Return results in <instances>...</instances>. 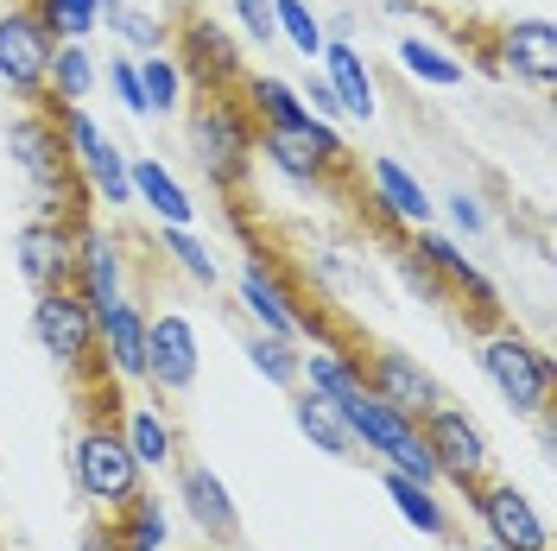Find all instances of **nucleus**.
<instances>
[{"instance_id":"nucleus-1","label":"nucleus","mask_w":557,"mask_h":551,"mask_svg":"<svg viewBox=\"0 0 557 551\" xmlns=\"http://www.w3.org/2000/svg\"><path fill=\"white\" fill-rule=\"evenodd\" d=\"M7 159H13V172L26 177L38 222H70V229H83V222L96 216V197H89L83 172L70 166V146H64L58 121H51L45 108H20V114L7 121Z\"/></svg>"},{"instance_id":"nucleus-2","label":"nucleus","mask_w":557,"mask_h":551,"mask_svg":"<svg viewBox=\"0 0 557 551\" xmlns=\"http://www.w3.org/2000/svg\"><path fill=\"white\" fill-rule=\"evenodd\" d=\"M184 139H190V159L197 172L222 191V197H242L247 177H253V114H247L242 89H203L190 114H184Z\"/></svg>"},{"instance_id":"nucleus-3","label":"nucleus","mask_w":557,"mask_h":551,"mask_svg":"<svg viewBox=\"0 0 557 551\" xmlns=\"http://www.w3.org/2000/svg\"><path fill=\"white\" fill-rule=\"evenodd\" d=\"M475 362H482L487 387L500 393V406H507L513 418H545V413H552V393H557L552 355H545V343L520 336L507 317L482 330V348H475Z\"/></svg>"},{"instance_id":"nucleus-4","label":"nucleus","mask_w":557,"mask_h":551,"mask_svg":"<svg viewBox=\"0 0 557 551\" xmlns=\"http://www.w3.org/2000/svg\"><path fill=\"white\" fill-rule=\"evenodd\" d=\"M70 476H76V494L96 501L102 514H121L134 494H146V469L134 463L114 418H83V431L70 438Z\"/></svg>"},{"instance_id":"nucleus-5","label":"nucleus","mask_w":557,"mask_h":551,"mask_svg":"<svg viewBox=\"0 0 557 551\" xmlns=\"http://www.w3.org/2000/svg\"><path fill=\"white\" fill-rule=\"evenodd\" d=\"M235 305H242L247 323H253V330H267V336H292V343L317 336V343H330L323 317L298 298V285L278 273V260H273V254H260V247L247 254L242 273H235Z\"/></svg>"},{"instance_id":"nucleus-6","label":"nucleus","mask_w":557,"mask_h":551,"mask_svg":"<svg viewBox=\"0 0 557 551\" xmlns=\"http://www.w3.org/2000/svg\"><path fill=\"white\" fill-rule=\"evenodd\" d=\"M33 343L64 368L76 387L102 375V343H96V310L83 305V292H33Z\"/></svg>"},{"instance_id":"nucleus-7","label":"nucleus","mask_w":557,"mask_h":551,"mask_svg":"<svg viewBox=\"0 0 557 551\" xmlns=\"http://www.w3.org/2000/svg\"><path fill=\"white\" fill-rule=\"evenodd\" d=\"M45 114L58 121V134H64L70 146V166L83 172V184H89V197L108 209H127L134 204V184H127V152L108 139V127L89 114V108L76 102H45Z\"/></svg>"},{"instance_id":"nucleus-8","label":"nucleus","mask_w":557,"mask_h":551,"mask_svg":"<svg viewBox=\"0 0 557 551\" xmlns=\"http://www.w3.org/2000/svg\"><path fill=\"white\" fill-rule=\"evenodd\" d=\"M418 438H424L431 463H437V482H450V488H475L487 469H494L487 431H482L469 413H462L456 400H437L431 413L418 418Z\"/></svg>"},{"instance_id":"nucleus-9","label":"nucleus","mask_w":557,"mask_h":551,"mask_svg":"<svg viewBox=\"0 0 557 551\" xmlns=\"http://www.w3.org/2000/svg\"><path fill=\"white\" fill-rule=\"evenodd\" d=\"M355 362H361V387L381 400V406H393L399 418H424L437 400H444V387H437V375L418 362V355H406V348L393 343H355Z\"/></svg>"},{"instance_id":"nucleus-10","label":"nucleus","mask_w":557,"mask_h":551,"mask_svg":"<svg viewBox=\"0 0 557 551\" xmlns=\"http://www.w3.org/2000/svg\"><path fill=\"white\" fill-rule=\"evenodd\" d=\"M462 501H469V514L482 519L487 546H500V551H552L545 514L532 507V494H525V488L482 476L475 488H462Z\"/></svg>"},{"instance_id":"nucleus-11","label":"nucleus","mask_w":557,"mask_h":551,"mask_svg":"<svg viewBox=\"0 0 557 551\" xmlns=\"http://www.w3.org/2000/svg\"><path fill=\"white\" fill-rule=\"evenodd\" d=\"M172 58H177V70H184V83H197V96H203V89H242V76H247L242 45L222 33L209 13H184V20H177Z\"/></svg>"},{"instance_id":"nucleus-12","label":"nucleus","mask_w":557,"mask_h":551,"mask_svg":"<svg viewBox=\"0 0 557 551\" xmlns=\"http://www.w3.org/2000/svg\"><path fill=\"white\" fill-rule=\"evenodd\" d=\"M51 51H58V38L38 26L33 7H0V83H7L13 102L33 108L38 96H45Z\"/></svg>"},{"instance_id":"nucleus-13","label":"nucleus","mask_w":557,"mask_h":551,"mask_svg":"<svg viewBox=\"0 0 557 551\" xmlns=\"http://www.w3.org/2000/svg\"><path fill=\"white\" fill-rule=\"evenodd\" d=\"M406 247H412V254L437 279H444V292H450V298H462V305H469V317H475V323H500V292H494V279H487L469 254H462V242H456V235H437V229H406Z\"/></svg>"},{"instance_id":"nucleus-14","label":"nucleus","mask_w":557,"mask_h":551,"mask_svg":"<svg viewBox=\"0 0 557 551\" xmlns=\"http://www.w3.org/2000/svg\"><path fill=\"white\" fill-rule=\"evenodd\" d=\"M203 368V343L197 323L184 310H146V387L159 393H184Z\"/></svg>"},{"instance_id":"nucleus-15","label":"nucleus","mask_w":557,"mask_h":551,"mask_svg":"<svg viewBox=\"0 0 557 551\" xmlns=\"http://www.w3.org/2000/svg\"><path fill=\"white\" fill-rule=\"evenodd\" d=\"M487 51H494L487 64L500 70V76L532 83L539 96H552V83H557V33H552V20H507V26H494Z\"/></svg>"},{"instance_id":"nucleus-16","label":"nucleus","mask_w":557,"mask_h":551,"mask_svg":"<svg viewBox=\"0 0 557 551\" xmlns=\"http://www.w3.org/2000/svg\"><path fill=\"white\" fill-rule=\"evenodd\" d=\"M13 260H20V279L33 292H64V285H76V229L33 216L13 242Z\"/></svg>"},{"instance_id":"nucleus-17","label":"nucleus","mask_w":557,"mask_h":551,"mask_svg":"<svg viewBox=\"0 0 557 551\" xmlns=\"http://www.w3.org/2000/svg\"><path fill=\"white\" fill-rule=\"evenodd\" d=\"M96 343H102V375L114 387H139L146 380V305L114 298L96 310Z\"/></svg>"},{"instance_id":"nucleus-18","label":"nucleus","mask_w":557,"mask_h":551,"mask_svg":"<svg viewBox=\"0 0 557 551\" xmlns=\"http://www.w3.org/2000/svg\"><path fill=\"white\" fill-rule=\"evenodd\" d=\"M177 507L190 514V526L203 532L209 546H235V539H242L235 494H228V482H222L209 463H184V469H177Z\"/></svg>"},{"instance_id":"nucleus-19","label":"nucleus","mask_w":557,"mask_h":551,"mask_svg":"<svg viewBox=\"0 0 557 551\" xmlns=\"http://www.w3.org/2000/svg\"><path fill=\"white\" fill-rule=\"evenodd\" d=\"M76 292H83L89 310L127 298V254H121V235H108L96 216L76 229Z\"/></svg>"},{"instance_id":"nucleus-20","label":"nucleus","mask_w":557,"mask_h":551,"mask_svg":"<svg viewBox=\"0 0 557 551\" xmlns=\"http://www.w3.org/2000/svg\"><path fill=\"white\" fill-rule=\"evenodd\" d=\"M368 204L381 209L386 229H399V235H406V229H431L437 197H431V191H424L399 159H386V152H381V159H368Z\"/></svg>"},{"instance_id":"nucleus-21","label":"nucleus","mask_w":557,"mask_h":551,"mask_svg":"<svg viewBox=\"0 0 557 551\" xmlns=\"http://www.w3.org/2000/svg\"><path fill=\"white\" fill-rule=\"evenodd\" d=\"M317 64H323V83H330V96H336V108H343L348 121H374L381 114V83H374V70L361 58V45L330 38L317 51Z\"/></svg>"},{"instance_id":"nucleus-22","label":"nucleus","mask_w":557,"mask_h":551,"mask_svg":"<svg viewBox=\"0 0 557 551\" xmlns=\"http://www.w3.org/2000/svg\"><path fill=\"white\" fill-rule=\"evenodd\" d=\"M127 184H134V204L159 229H197V197L177 184V172L165 159H127Z\"/></svg>"},{"instance_id":"nucleus-23","label":"nucleus","mask_w":557,"mask_h":551,"mask_svg":"<svg viewBox=\"0 0 557 551\" xmlns=\"http://www.w3.org/2000/svg\"><path fill=\"white\" fill-rule=\"evenodd\" d=\"M102 89V64H96V51H89V38H64L58 51H51V70H45V96H38L33 108L45 102H89Z\"/></svg>"},{"instance_id":"nucleus-24","label":"nucleus","mask_w":557,"mask_h":551,"mask_svg":"<svg viewBox=\"0 0 557 551\" xmlns=\"http://www.w3.org/2000/svg\"><path fill=\"white\" fill-rule=\"evenodd\" d=\"M121 438H127L139 469H172L177 463V431L152 400H127V406H121Z\"/></svg>"},{"instance_id":"nucleus-25","label":"nucleus","mask_w":557,"mask_h":551,"mask_svg":"<svg viewBox=\"0 0 557 551\" xmlns=\"http://www.w3.org/2000/svg\"><path fill=\"white\" fill-rule=\"evenodd\" d=\"M242 102H247V114H253V127H305V121H311L305 96H298L285 76H273V70H247Z\"/></svg>"},{"instance_id":"nucleus-26","label":"nucleus","mask_w":557,"mask_h":551,"mask_svg":"<svg viewBox=\"0 0 557 551\" xmlns=\"http://www.w3.org/2000/svg\"><path fill=\"white\" fill-rule=\"evenodd\" d=\"M386 501H393V507H399V519H406L412 532H424V539H450V532H456L450 507L431 494V482H412V476L386 469Z\"/></svg>"},{"instance_id":"nucleus-27","label":"nucleus","mask_w":557,"mask_h":551,"mask_svg":"<svg viewBox=\"0 0 557 551\" xmlns=\"http://www.w3.org/2000/svg\"><path fill=\"white\" fill-rule=\"evenodd\" d=\"M393 51H399V70H406L412 83H424V89H462V83H469V64L456 58L450 45H437V38L412 33V38H399Z\"/></svg>"},{"instance_id":"nucleus-28","label":"nucleus","mask_w":557,"mask_h":551,"mask_svg":"<svg viewBox=\"0 0 557 551\" xmlns=\"http://www.w3.org/2000/svg\"><path fill=\"white\" fill-rule=\"evenodd\" d=\"M292 425H298L323 456H336V463H355V456H361V444L348 438V425L336 418V406L317 400V393H305V387H298V400H292Z\"/></svg>"},{"instance_id":"nucleus-29","label":"nucleus","mask_w":557,"mask_h":551,"mask_svg":"<svg viewBox=\"0 0 557 551\" xmlns=\"http://www.w3.org/2000/svg\"><path fill=\"white\" fill-rule=\"evenodd\" d=\"M159 254H165L177 273L190 279V285H203V292H215V285H222V260L209 254V242L197 235V229H159Z\"/></svg>"},{"instance_id":"nucleus-30","label":"nucleus","mask_w":557,"mask_h":551,"mask_svg":"<svg viewBox=\"0 0 557 551\" xmlns=\"http://www.w3.org/2000/svg\"><path fill=\"white\" fill-rule=\"evenodd\" d=\"M102 20H108V33L127 38L139 58H146V51H172V26H165L159 13L134 7V0H102Z\"/></svg>"},{"instance_id":"nucleus-31","label":"nucleus","mask_w":557,"mask_h":551,"mask_svg":"<svg viewBox=\"0 0 557 551\" xmlns=\"http://www.w3.org/2000/svg\"><path fill=\"white\" fill-rule=\"evenodd\" d=\"M273 38H285L305 64H317V51L330 45L323 38V13H317L311 0H273Z\"/></svg>"},{"instance_id":"nucleus-32","label":"nucleus","mask_w":557,"mask_h":551,"mask_svg":"<svg viewBox=\"0 0 557 551\" xmlns=\"http://www.w3.org/2000/svg\"><path fill=\"white\" fill-rule=\"evenodd\" d=\"M134 70H139V89H146L152 114H177L184 108V70H177L172 51H146V58H134Z\"/></svg>"},{"instance_id":"nucleus-33","label":"nucleus","mask_w":557,"mask_h":551,"mask_svg":"<svg viewBox=\"0 0 557 551\" xmlns=\"http://www.w3.org/2000/svg\"><path fill=\"white\" fill-rule=\"evenodd\" d=\"M298 355L305 348L292 343V336H267V330H253L247 336V362H253V375L285 387V393H298Z\"/></svg>"},{"instance_id":"nucleus-34","label":"nucleus","mask_w":557,"mask_h":551,"mask_svg":"<svg viewBox=\"0 0 557 551\" xmlns=\"http://www.w3.org/2000/svg\"><path fill=\"white\" fill-rule=\"evenodd\" d=\"M26 7L38 13V26L58 38V45L64 38H89L102 26V0H26Z\"/></svg>"},{"instance_id":"nucleus-35","label":"nucleus","mask_w":557,"mask_h":551,"mask_svg":"<svg viewBox=\"0 0 557 551\" xmlns=\"http://www.w3.org/2000/svg\"><path fill=\"white\" fill-rule=\"evenodd\" d=\"M102 76H108V89L121 96V108H127V114H139V121H152V108H146V89H139V70H134V58H114V64H108Z\"/></svg>"},{"instance_id":"nucleus-36","label":"nucleus","mask_w":557,"mask_h":551,"mask_svg":"<svg viewBox=\"0 0 557 551\" xmlns=\"http://www.w3.org/2000/svg\"><path fill=\"white\" fill-rule=\"evenodd\" d=\"M393 267H399V279H406V285H412L418 298H431V305H450V292H444V279L431 273V267H424V260H418L412 247H406V254H393Z\"/></svg>"},{"instance_id":"nucleus-37","label":"nucleus","mask_w":557,"mask_h":551,"mask_svg":"<svg viewBox=\"0 0 557 551\" xmlns=\"http://www.w3.org/2000/svg\"><path fill=\"white\" fill-rule=\"evenodd\" d=\"M444 204V216H450V229H456V242H475L487 229V216H482V204L469 197V191H450V197H437Z\"/></svg>"},{"instance_id":"nucleus-38","label":"nucleus","mask_w":557,"mask_h":551,"mask_svg":"<svg viewBox=\"0 0 557 551\" xmlns=\"http://www.w3.org/2000/svg\"><path fill=\"white\" fill-rule=\"evenodd\" d=\"M235 20L253 45H273V0H235Z\"/></svg>"},{"instance_id":"nucleus-39","label":"nucleus","mask_w":557,"mask_h":551,"mask_svg":"<svg viewBox=\"0 0 557 551\" xmlns=\"http://www.w3.org/2000/svg\"><path fill=\"white\" fill-rule=\"evenodd\" d=\"M469 551H500V546H469Z\"/></svg>"},{"instance_id":"nucleus-40","label":"nucleus","mask_w":557,"mask_h":551,"mask_svg":"<svg viewBox=\"0 0 557 551\" xmlns=\"http://www.w3.org/2000/svg\"><path fill=\"white\" fill-rule=\"evenodd\" d=\"M0 7H26V0H0Z\"/></svg>"}]
</instances>
